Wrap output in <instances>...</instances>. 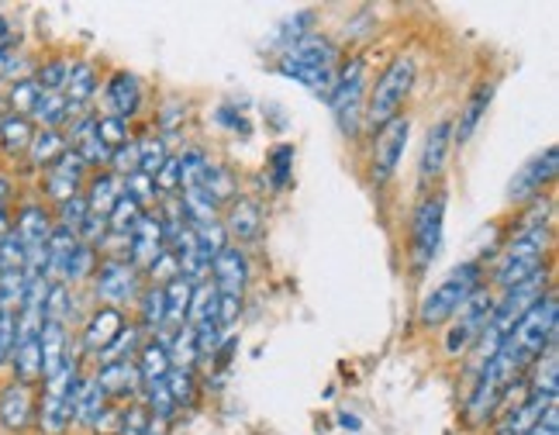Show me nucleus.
<instances>
[{"label": "nucleus", "mask_w": 559, "mask_h": 435, "mask_svg": "<svg viewBox=\"0 0 559 435\" xmlns=\"http://www.w3.org/2000/svg\"><path fill=\"white\" fill-rule=\"evenodd\" d=\"M338 62H342V56H338L335 42L311 32V35L297 38L294 46H287L284 52H280L276 67H280V73H284L287 80H297L300 86H308V91L318 101L329 104V97L335 91Z\"/></svg>", "instance_id": "1"}, {"label": "nucleus", "mask_w": 559, "mask_h": 435, "mask_svg": "<svg viewBox=\"0 0 559 435\" xmlns=\"http://www.w3.org/2000/svg\"><path fill=\"white\" fill-rule=\"evenodd\" d=\"M549 249H552V228L511 232L504 252L498 256V267L490 273V284L498 291H508L514 284H525L528 277L549 270Z\"/></svg>", "instance_id": "2"}, {"label": "nucleus", "mask_w": 559, "mask_h": 435, "mask_svg": "<svg viewBox=\"0 0 559 435\" xmlns=\"http://www.w3.org/2000/svg\"><path fill=\"white\" fill-rule=\"evenodd\" d=\"M484 287V263L469 259V263H460L449 270L439 284L428 291L418 304V325L421 329H442L456 318V311L469 301V294Z\"/></svg>", "instance_id": "3"}, {"label": "nucleus", "mask_w": 559, "mask_h": 435, "mask_svg": "<svg viewBox=\"0 0 559 435\" xmlns=\"http://www.w3.org/2000/svg\"><path fill=\"white\" fill-rule=\"evenodd\" d=\"M418 67L412 56H397L394 62H386V70L377 77L373 91L367 94V107H362V128L380 132L386 121H394L401 115L404 101L415 91Z\"/></svg>", "instance_id": "4"}, {"label": "nucleus", "mask_w": 559, "mask_h": 435, "mask_svg": "<svg viewBox=\"0 0 559 435\" xmlns=\"http://www.w3.org/2000/svg\"><path fill=\"white\" fill-rule=\"evenodd\" d=\"M80 380V356L67 369H59L56 377L41 380L35 395V425L41 435H67L73 425V390Z\"/></svg>", "instance_id": "5"}, {"label": "nucleus", "mask_w": 559, "mask_h": 435, "mask_svg": "<svg viewBox=\"0 0 559 435\" xmlns=\"http://www.w3.org/2000/svg\"><path fill=\"white\" fill-rule=\"evenodd\" d=\"M329 107L338 132L346 139H356L362 132V107H367V62H362V56L338 62Z\"/></svg>", "instance_id": "6"}, {"label": "nucleus", "mask_w": 559, "mask_h": 435, "mask_svg": "<svg viewBox=\"0 0 559 435\" xmlns=\"http://www.w3.org/2000/svg\"><path fill=\"white\" fill-rule=\"evenodd\" d=\"M445 190H428L412 211V267L415 273H425L432 267V259L442 249V232H445Z\"/></svg>", "instance_id": "7"}, {"label": "nucleus", "mask_w": 559, "mask_h": 435, "mask_svg": "<svg viewBox=\"0 0 559 435\" xmlns=\"http://www.w3.org/2000/svg\"><path fill=\"white\" fill-rule=\"evenodd\" d=\"M556 332H559V297H556V291H549L519 325H514V332L508 339H511L514 350L525 356V363L532 366L549 350V345L559 342Z\"/></svg>", "instance_id": "8"}, {"label": "nucleus", "mask_w": 559, "mask_h": 435, "mask_svg": "<svg viewBox=\"0 0 559 435\" xmlns=\"http://www.w3.org/2000/svg\"><path fill=\"white\" fill-rule=\"evenodd\" d=\"M490 308H493V291L487 284L469 294V301L456 311V318L449 321L445 339H442V353L449 360H460L477 345V339L484 336L487 321H490Z\"/></svg>", "instance_id": "9"}, {"label": "nucleus", "mask_w": 559, "mask_h": 435, "mask_svg": "<svg viewBox=\"0 0 559 435\" xmlns=\"http://www.w3.org/2000/svg\"><path fill=\"white\" fill-rule=\"evenodd\" d=\"M94 297L107 308H118L124 311L128 304H135L142 287H145V277L128 263L124 256H100V267L94 273Z\"/></svg>", "instance_id": "10"}, {"label": "nucleus", "mask_w": 559, "mask_h": 435, "mask_svg": "<svg viewBox=\"0 0 559 435\" xmlns=\"http://www.w3.org/2000/svg\"><path fill=\"white\" fill-rule=\"evenodd\" d=\"M407 139H412V121L404 115H397L394 121H386L380 132H373V149H370V180L377 187L391 184L394 173L401 166V156L407 149Z\"/></svg>", "instance_id": "11"}, {"label": "nucleus", "mask_w": 559, "mask_h": 435, "mask_svg": "<svg viewBox=\"0 0 559 435\" xmlns=\"http://www.w3.org/2000/svg\"><path fill=\"white\" fill-rule=\"evenodd\" d=\"M556 173H559V149L549 145L543 152H535V156L514 173V180L508 187V198L514 204H525V201H535V198H543V190L552 187L556 180Z\"/></svg>", "instance_id": "12"}, {"label": "nucleus", "mask_w": 559, "mask_h": 435, "mask_svg": "<svg viewBox=\"0 0 559 435\" xmlns=\"http://www.w3.org/2000/svg\"><path fill=\"white\" fill-rule=\"evenodd\" d=\"M128 325V315L118 311V308H107V304H100V308H94L87 318H83V329H80V350L76 356L80 360H97L107 345H111Z\"/></svg>", "instance_id": "13"}, {"label": "nucleus", "mask_w": 559, "mask_h": 435, "mask_svg": "<svg viewBox=\"0 0 559 435\" xmlns=\"http://www.w3.org/2000/svg\"><path fill=\"white\" fill-rule=\"evenodd\" d=\"M163 252H166L163 222H159V214H156V211H145V214L139 217V225L132 228V235L124 238V259L145 277V270L153 267Z\"/></svg>", "instance_id": "14"}, {"label": "nucleus", "mask_w": 559, "mask_h": 435, "mask_svg": "<svg viewBox=\"0 0 559 435\" xmlns=\"http://www.w3.org/2000/svg\"><path fill=\"white\" fill-rule=\"evenodd\" d=\"M249 252L242 246H225L218 256L211 259V267H207V277H211V284L218 294L225 297H242L246 287H249Z\"/></svg>", "instance_id": "15"}, {"label": "nucleus", "mask_w": 559, "mask_h": 435, "mask_svg": "<svg viewBox=\"0 0 559 435\" xmlns=\"http://www.w3.org/2000/svg\"><path fill=\"white\" fill-rule=\"evenodd\" d=\"M100 101H104V115L132 121L142 111V104H145L142 80L135 73H128V70H115L111 77H107V83H104Z\"/></svg>", "instance_id": "16"}, {"label": "nucleus", "mask_w": 559, "mask_h": 435, "mask_svg": "<svg viewBox=\"0 0 559 435\" xmlns=\"http://www.w3.org/2000/svg\"><path fill=\"white\" fill-rule=\"evenodd\" d=\"M222 228L228 235L231 246H249L263 235V204L249 198V193H239L231 204H225L222 211Z\"/></svg>", "instance_id": "17"}, {"label": "nucleus", "mask_w": 559, "mask_h": 435, "mask_svg": "<svg viewBox=\"0 0 559 435\" xmlns=\"http://www.w3.org/2000/svg\"><path fill=\"white\" fill-rule=\"evenodd\" d=\"M70 152H76L80 163L87 169H107L111 163V149H107L97 136V115H80L70 121V128H62Z\"/></svg>", "instance_id": "18"}, {"label": "nucleus", "mask_w": 559, "mask_h": 435, "mask_svg": "<svg viewBox=\"0 0 559 435\" xmlns=\"http://www.w3.org/2000/svg\"><path fill=\"white\" fill-rule=\"evenodd\" d=\"M449 152H453V121L442 118L439 125L428 128L425 145H421V156H418V180H421V187L439 184V177L445 173V163H449Z\"/></svg>", "instance_id": "19"}, {"label": "nucleus", "mask_w": 559, "mask_h": 435, "mask_svg": "<svg viewBox=\"0 0 559 435\" xmlns=\"http://www.w3.org/2000/svg\"><path fill=\"white\" fill-rule=\"evenodd\" d=\"M83 180H87V166L80 163L76 152H62V156L46 169V184H41V190H46V198L59 208L62 201L76 198V193H83Z\"/></svg>", "instance_id": "20"}, {"label": "nucleus", "mask_w": 559, "mask_h": 435, "mask_svg": "<svg viewBox=\"0 0 559 435\" xmlns=\"http://www.w3.org/2000/svg\"><path fill=\"white\" fill-rule=\"evenodd\" d=\"M94 380L104 390L107 401H135L139 390H142V377L135 369V360H111V363H97L94 369Z\"/></svg>", "instance_id": "21"}, {"label": "nucleus", "mask_w": 559, "mask_h": 435, "mask_svg": "<svg viewBox=\"0 0 559 435\" xmlns=\"http://www.w3.org/2000/svg\"><path fill=\"white\" fill-rule=\"evenodd\" d=\"M35 425V387L28 384H4L0 387V428L4 432H28Z\"/></svg>", "instance_id": "22"}, {"label": "nucleus", "mask_w": 559, "mask_h": 435, "mask_svg": "<svg viewBox=\"0 0 559 435\" xmlns=\"http://www.w3.org/2000/svg\"><path fill=\"white\" fill-rule=\"evenodd\" d=\"M38 345H41V380L56 377L59 369H67L73 363V356H76L73 345H70V329H67V325H56V321L41 325Z\"/></svg>", "instance_id": "23"}, {"label": "nucleus", "mask_w": 559, "mask_h": 435, "mask_svg": "<svg viewBox=\"0 0 559 435\" xmlns=\"http://www.w3.org/2000/svg\"><path fill=\"white\" fill-rule=\"evenodd\" d=\"M490 101H493V83L484 80L469 91L463 111H460V121H453V145H466L473 136H477V128L484 125L487 111H490Z\"/></svg>", "instance_id": "24"}, {"label": "nucleus", "mask_w": 559, "mask_h": 435, "mask_svg": "<svg viewBox=\"0 0 559 435\" xmlns=\"http://www.w3.org/2000/svg\"><path fill=\"white\" fill-rule=\"evenodd\" d=\"M522 384H525V395L532 398H546V401L559 398V345H549V350L525 369Z\"/></svg>", "instance_id": "25"}, {"label": "nucleus", "mask_w": 559, "mask_h": 435, "mask_svg": "<svg viewBox=\"0 0 559 435\" xmlns=\"http://www.w3.org/2000/svg\"><path fill=\"white\" fill-rule=\"evenodd\" d=\"M97 94V70L91 59H80L70 67V80H67V91H62V97H67V107H70V121L87 115V107Z\"/></svg>", "instance_id": "26"}, {"label": "nucleus", "mask_w": 559, "mask_h": 435, "mask_svg": "<svg viewBox=\"0 0 559 435\" xmlns=\"http://www.w3.org/2000/svg\"><path fill=\"white\" fill-rule=\"evenodd\" d=\"M107 404H111V401L104 398V390L97 387L94 374H80L76 390H73V425L94 428V422L104 415Z\"/></svg>", "instance_id": "27"}, {"label": "nucleus", "mask_w": 559, "mask_h": 435, "mask_svg": "<svg viewBox=\"0 0 559 435\" xmlns=\"http://www.w3.org/2000/svg\"><path fill=\"white\" fill-rule=\"evenodd\" d=\"M121 193H124V180L115 177L111 169H94V177L83 184V201H87L91 214L100 217H107V211L118 204Z\"/></svg>", "instance_id": "28"}, {"label": "nucleus", "mask_w": 559, "mask_h": 435, "mask_svg": "<svg viewBox=\"0 0 559 435\" xmlns=\"http://www.w3.org/2000/svg\"><path fill=\"white\" fill-rule=\"evenodd\" d=\"M190 301H193V280L187 277H177L169 280V284L163 287V336L166 332H177L187 325V311H190Z\"/></svg>", "instance_id": "29"}, {"label": "nucleus", "mask_w": 559, "mask_h": 435, "mask_svg": "<svg viewBox=\"0 0 559 435\" xmlns=\"http://www.w3.org/2000/svg\"><path fill=\"white\" fill-rule=\"evenodd\" d=\"M169 366H174V360H169L166 339L163 336H148L139 345V353H135V369H139L142 384H159V380H166Z\"/></svg>", "instance_id": "30"}, {"label": "nucleus", "mask_w": 559, "mask_h": 435, "mask_svg": "<svg viewBox=\"0 0 559 435\" xmlns=\"http://www.w3.org/2000/svg\"><path fill=\"white\" fill-rule=\"evenodd\" d=\"M38 336H21L17 332L14 353H11V369H14L17 384H28V387L41 384V345H38Z\"/></svg>", "instance_id": "31"}, {"label": "nucleus", "mask_w": 559, "mask_h": 435, "mask_svg": "<svg viewBox=\"0 0 559 435\" xmlns=\"http://www.w3.org/2000/svg\"><path fill=\"white\" fill-rule=\"evenodd\" d=\"M180 211H183V222H187L190 228H201V225H211V222H222V208H218V201H214L204 187L180 190Z\"/></svg>", "instance_id": "32"}, {"label": "nucleus", "mask_w": 559, "mask_h": 435, "mask_svg": "<svg viewBox=\"0 0 559 435\" xmlns=\"http://www.w3.org/2000/svg\"><path fill=\"white\" fill-rule=\"evenodd\" d=\"M163 384L169 390V398H174L177 411H190L201 401V380H198V369L193 366H169Z\"/></svg>", "instance_id": "33"}, {"label": "nucleus", "mask_w": 559, "mask_h": 435, "mask_svg": "<svg viewBox=\"0 0 559 435\" xmlns=\"http://www.w3.org/2000/svg\"><path fill=\"white\" fill-rule=\"evenodd\" d=\"M67 136H62V128H35L32 136V145H28V163L38 166V169H49L62 152H67Z\"/></svg>", "instance_id": "34"}, {"label": "nucleus", "mask_w": 559, "mask_h": 435, "mask_svg": "<svg viewBox=\"0 0 559 435\" xmlns=\"http://www.w3.org/2000/svg\"><path fill=\"white\" fill-rule=\"evenodd\" d=\"M198 187H204L214 201H218V208H225V204H231L235 198H239V177L231 173V166H225V163H207V169H204V177H201V184Z\"/></svg>", "instance_id": "35"}, {"label": "nucleus", "mask_w": 559, "mask_h": 435, "mask_svg": "<svg viewBox=\"0 0 559 435\" xmlns=\"http://www.w3.org/2000/svg\"><path fill=\"white\" fill-rule=\"evenodd\" d=\"M135 315H139L135 325H139L142 332L163 336V321H166V315H163V287L145 284L142 294H139V301H135Z\"/></svg>", "instance_id": "36"}, {"label": "nucleus", "mask_w": 559, "mask_h": 435, "mask_svg": "<svg viewBox=\"0 0 559 435\" xmlns=\"http://www.w3.org/2000/svg\"><path fill=\"white\" fill-rule=\"evenodd\" d=\"M32 136H35V125L28 118L11 115V111L0 118V149H4L8 156H25Z\"/></svg>", "instance_id": "37"}, {"label": "nucleus", "mask_w": 559, "mask_h": 435, "mask_svg": "<svg viewBox=\"0 0 559 435\" xmlns=\"http://www.w3.org/2000/svg\"><path fill=\"white\" fill-rule=\"evenodd\" d=\"M294 156L297 149L290 142H280L266 152V180L270 190H287L294 184Z\"/></svg>", "instance_id": "38"}, {"label": "nucleus", "mask_w": 559, "mask_h": 435, "mask_svg": "<svg viewBox=\"0 0 559 435\" xmlns=\"http://www.w3.org/2000/svg\"><path fill=\"white\" fill-rule=\"evenodd\" d=\"M193 232V259H198V267L207 273L211 259L218 256L225 246H228V235L222 228V222H211V225H201V228H190Z\"/></svg>", "instance_id": "39"}, {"label": "nucleus", "mask_w": 559, "mask_h": 435, "mask_svg": "<svg viewBox=\"0 0 559 435\" xmlns=\"http://www.w3.org/2000/svg\"><path fill=\"white\" fill-rule=\"evenodd\" d=\"M97 267H100V249L76 243V249H73V256H70V263H67V270H62V284H70V287L87 284V280H94Z\"/></svg>", "instance_id": "40"}, {"label": "nucleus", "mask_w": 559, "mask_h": 435, "mask_svg": "<svg viewBox=\"0 0 559 435\" xmlns=\"http://www.w3.org/2000/svg\"><path fill=\"white\" fill-rule=\"evenodd\" d=\"M73 308H76V297H73V287L62 284V280H49V291H46V321H56V325H67L73 318Z\"/></svg>", "instance_id": "41"}, {"label": "nucleus", "mask_w": 559, "mask_h": 435, "mask_svg": "<svg viewBox=\"0 0 559 435\" xmlns=\"http://www.w3.org/2000/svg\"><path fill=\"white\" fill-rule=\"evenodd\" d=\"M70 67H73V59L52 56V59L41 62L32 80L41 86V94H62V91H67V80H70Z\"/></svg>", "instance_id": "42"}, {"label": "nucleus", "mask_w": 559, "mask_h": 435, "mask_svg": "<svg viewBox=\"0 0 559 435\" xmlns=\"http://www.w3.org/2000/svg\"><path fill=\"white\" fill-rule=\"evenodd\" d=\"M139 139V173H145V177H156L159 166L169 160V145L163 136L156 132H142L135 136Z\"/></svg>", "instance_id": "43"}, {"label": "nucleus", "mask_w": 559, "mask_h": 435, "mask_svg": "<svg viewBox=\"0 0 559 435\" xmlns=\"http://www.w3.org/2000/svg\"><path fill=\"white\" fill-rule=\"evenodd\" d=\"M32 125L35 128H62L70 125V107L62 94H41L38 107L32 111Z\"/></svg>", "instance_id": "44"}, {"label": "nucleus", "mask_w": 559, "mask_h": 435, "mask_svg": "<svg viewBox=\"0 0 559 435\" xmlns=\"http://www.w3.org/2000/svg\"><path fill=\"white\" fill-rule=\"evenodd\" d=\"M38 101H41V86H38L32 77H21V80L11 86V94H8L11 115H21V118H28V121H32V111L38 107Z\"/></svg>", "instance_id": "45"}, {"label": "nucleus", "mask_w": 559, "mask_h": 435, "mask_svg": "<svg viewBox=\"0 0 559 435\" xmlns=\"http://www.w3.org/2000/svg\"><path fill=\"white\" fill-rule=\"evenodd\" d=\"M211 156L201 149V145H190L180 152V190H190V187H198L201 177H204V169H207Z\"/></svg>", "instance_id": "46"}, {"label": "nucleus", "mask_w": 559, "mask_h": 435, "mask_svg": "<svg viewBox=\"0 0 559 435\" xmlns=\"http://www.w3.org/2000/svg\"><path fill=\"white\" fill-rule=\"evenodd\" d=\"M148 411L145 404L135 398V401H124L121 411H118V435H145L148 432Z\"/></svg>", "instance_id": "47"}, {"label": "nucleus", "mask_w": 559, "mask_h": 435, "mask_svg": "<svg viewBox=\"0 0 559 435\" xmlns=\"http://www.w3.org/2000/svg\"><path fill=\"white\" fill-rule=\"evenodd\" d=\"M97 136H100V142H104L107 149H111V152L135 139V136H132V125L121 121V118H111V115H100V118H97Z\"/></svg>", "instance_id": "48"}, {"label": "nucleus", "mask_w": 559, "mask_h": 435, "mask_svg": "<svg viewBox=\"0 0 559 435\" xmlns=\"http://www.w3.org/2000/svg\"><path fill=\"white\" fill-rule=\"evenodd\" d=\"M183 121H187V104L180 97H169L156 115V136H163L169 142V136H174Z\"/></svg>", "instance_id": "49"}, {"label": "nucleus", "mask_w": 559, "mask_h": 435, "mask_svg": "<svg viewBox=\"0 0 559 435\" xmlns=\"http://www.w3.org/2000/svg\"><path fill=\"white\" fill-rule=\"evenodd\" d=\"M87 214H91L87 201H83V193H76V198H70V201H62V204L56 208V217H52V222H56L59 228H70V232H80V225H83V222H87Z\"/></svg>", "instance_id": "50"}, {"label": "nucleus", "mask_w": 559, "mask_h": 435, "mask_svg": "<svg viewBox=\"0 0 559 435\" xmlns=\"http://www.w3.org/2000/svg\"><path fill=\"white\" fill-rule=\"evenodd\" d=\"M14 342H17V315L11 308H0V366L11 363Z\"/></svg>", "instance_id": "51"}, {"label": "nucleus", "mask_w": 559, "mask_h": 435, "mask_svg": "<svg viewBox=\"0 0 559 435\" xmlns=\"http://www.w3.org/2000/svg\"><path fill=\"white\" fill-rule=\"evenodd\" d=\"M214 121H218L222 128H228V132L249 136V118L235 111V104H218V107H214Z\"/></svg>", "instance_id": "52"}, {"label": "nucleus", "mask_w": 559, "mask_h": 435, "mask_svg": "<svg viewBox=\"0 0 559 435\" xmlns=\"http://www.w3.org/2000/svg\"><path fill=\"white\" fill-rule=\"evenodd\" d=\"M239 315H242V297H225V294H218V325H222V332L231 329V325L239 321Z\"/></svg>", "instance_id": "53"}, {"label": "nucleus", "mask_w": 559, "mask_h": 435, "mask_svg": "<svg viewBox=\"0 0 559 435\" xmlns=\"http://www.w3.org/2000/svg\"><path fill=\"white\" fill-rule=\"evenodd\" d=\"M525 435H559V404H549Z\"/></svg>", "instance_id": "54"}, {"label": "nucleus", "mask_w": 559, "mask_h": 435, "mask_svg": "<svg viewBox=\"0 0 559 435\" xmlns=\"http://www.w3.org/2000/svg\"><path fill=\"white\" fill-rule=\"evenodd\" d=\"M335 422H338V428L346 432V435H359V432H362V419L353 415V411H338Z\"/></svg>", "instance_id": "55"}, {"label": "nucleus", "mask_w": 559, "mask_h": 435, "mask_svg": "<svg viewBox=\"0 0 559 435\" xmlns=\"http://www.w3.org/2000/svg\"><path fill=\"white\" fill-rule=\"evenodd\" d=\"M14 67H17L14 52H11V49H0V80L11 77V73H14Z\"/></svg>", "instance_id": "56"}, {"label": "nucleus", "mask_w": 559, "mask_h": 435, "mask_svg": "<svg viewBox=\"0 0 559 435\" xmlns=\"http://www.w3.org/2000/svg\"><path fill=\"white\" fill-rule=\"evenodd\" d=\"M11 198H14V184L8 173H0V204H11Z\"/></svg>", "instance_id": "57"}, {"label": "nucleus", "mask_w": 559, "mask_h": 435, "mask_svg": "<svg viewBox=\"0 0 559 435\" xmlns=\"http://www.w3.org/2000/svg\"><path fill=\"white\" fill-rule=\"evenodd\" d=\"M0 49H11V21H8V14H0Z\"/></svg>", "instance_id": "58"}, {"label": "nucleus", "mask_w": 559, "mask_h": 435, "mask_svg": "<svg viewBox=\"0 0 559 435\" xmlns=\"http://www.w3.org/2000/svg\"><path fill=\"white\" fill-rule=\"evenodd\" d=\"M11 235V211H8V204H0V243Z\"/></svg>", "instance_id": "59"}]
</instances>
